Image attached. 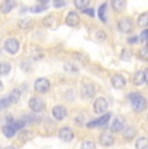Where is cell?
I'll use <instances>...</instances> for the list:
<instances>
[{"mask_svg": "<svg viewBox=\"0 0 148 149\" xmlns=\"http://www.w3.org/2000/svg\"><path fill=\"white\" fill-rule=\"evenodd\" d=\"M129 99H130V102H131L133 110L138 111V113L146 110L147 101H146V99H144L142 95H139V93H131V95L129 96Z\"/></svg>", "mask_w": 148, "mask_h": 149, "instance_id": "obj_1", "label": "cell"}, {"mask_svg": "<svg viewBox=\"0 0 148 149\" xmlns=\"http://www.w3.org/2000/svg\"><path fill=\"white\" fill-rule=\"evenodd\" d=\"M29 108L34 113H39V111H43L45 109V104L43 100H40L39 97H31L29 100Z\"/></svg>", "mask_w": 148, "mask_h": 149, "instance_id": "obj_2", "label": "cell"}, {"mask_svg": "<svg viewBox=\"0 0 148 149\" xmlns=\"http://www.w3.org/2000/svg\"><path fill=\"white\" fill-rule=\"evenodd\" d=\"M118 29L121 33H131L133 29H134V25H133V21L131 18H127V17H125V18H121L118 21Z\"/></svg>", "mask_w": 148, "mask_h": 149, "instance_id": "obj_3", "label": "cell"}, {"mask_svg": "<svg viewBox=\"0 0 148 149\" xmlns=\"http://www.w3.org/2000/svg\"><path fill=\"white\" fill-rule=\"evenodd\" d=\"M50 81L47 78H39L36 79L35 84H34V88H35L36 92L39 93H45L48 90H50Z\"/></svg>", "mask_w": 148, "mask_h": 149, "instance_id": "obj_4", "label": "cell"}, {"mask_svg": "<svg viewBox=\"0 0 148 149\" xmlns=\"http://www.w3.org/2000/svg\"><path fill=\"white\" fill-rule=\"evenodd\" d=\"M4 49L7 51L8 53H10V54L17 53V52H18V49H20V43H18V40H17V39H13V38L5 40V43H4Z\"/></svg>", "mask_w": 148, "mask_h": 149, "instance_id": "obj_5", "label": "cell"}, {"mask_svg": "<svg viewBox=\"0 0 148 149\" xmlns=\"http://www.w3.org/2000/svg\"><path fill=\"white\" fill-rule=\"evenodd\" d=\"M108 110V102L104 97H99L94 102V111L98 114H103Z\"/></svg>", "mask_w": 148, "mask_h": 149, "instance_id": "obj_6", "label": "cell"}, {"mask_svg": "<svg viewBox=\"0 0 148 149\" xmlns=\"http://www.w3.org/2000/svg\"><path fill=\"white\" fill-rule=\"evenodd\" d=\"M59 137L62 140V141H72V140L74 139V132L72 131V128L70 127H62L61 130H60L59 132Z\"/></svg>", "mask_w": 148, "mask_h": 149, "instance_id": "obj_7", "label": "cell"}, {"mask_svg": "<svg viewBox=\"0 0 148 149\" xmlns=\"http://www.w3.org/2000/svg\"><path fill=\"white\" fill-rule=\"evenodd\" d=\"M99 141H100V144L103 145V147H110V145H113V143H114V137L110 132H103L99 137Z\"/></svg>", "mask_w": 148, "mask_h": 149, "instance_id": "obj_8", "label": "cell"}, {"mask_svg": "<svg viewBox=\"0 0 148 149\" xmlns=\"http://www.w3.org/2000/svg\"><path fill=\"white\" fill-rule=\"evenodd\" d=\"M109 118H110V114L107 113V114H104L103 117H100V118L94 119V121L89 122L87 123V127H99V126H104L105 123L109 121Z\"/></svg>", "mask_w": 148, "mask_h": 149, "instance_id": "obj_9", "label": "cell"}, {"mask_svg": "<svg viewBox=\"0 0 148 149\" xmlns=\"http://www.w3.org/2000/svg\"><path fill=\"white\" fill-rule=\"evenodd\" d=\"M66 114H68L66 109L64 107H61V105H57V107H55L52 109V116L55 117V119H57V121L64 119L65 117H66Z\"/></svg>", "mask_w": 148, "mask_h": 149, "instance_id": "obj_10", "label": "cell"}, {"mask_svg": "<svg viewBox=\"0 0 148 149\" xmlns=\"http://www.w3.org/2000/svg\"><path fill=\"white\" fill-rule=\"evenodd\" d=\"M94 93H95V86L91 84V83H86L82 87V92L81 95L83 99H89V97H92Z\"/></svg>", "mask_w": 148, "mask_h": 149, "instance_id": "obj_11", "label": "cell"}, {"mask_svg": "<svg viewBox=\"0 0 148 149\" xmlns=\"http://www.w3.org/2000/svg\"><path fill=\"white\" fill-rule=\"evenodd\" d=\"M147 82V75H146V71L140 70V71H136L134 74V78H133V83L135 86H142Z\"/></svg>", "mask_w": 148, "mask_h": 149, "instance_id": "obj_12", "label": "cell"}, {"mask_svg": "<svg viewBox=\"0 0 148 149\" xmlns=\"http://www.w3.org/2000/svg\"><path fill=\"white\" fill-rule=\"evenodd\" d=\"M110 82H112V86L114 88H124L125 84H126V79L124 78L122 75H119V74H114V75L112 77V79H110Z\"/></svg>", "mask_w": 148, "mask_h": 149, "instance_id": "obj_13", "label": "cell"}, {"mask_svg": "<svg viewBox=\"0 0 148 149\" xmlns=\"http://www.w3.org/2000/svg\"><path fill=\"white\" fill-rule=\"evenodd\" d=\"M79 16L75 12H69L66 16V25L69 26H78L79 25Z\"/></svg>", "mask_w": 148, "mask_h": 149, "instance_id": "obj_14", "label": "cell"}, {"mask_svg": "<svg viewBox=\"0 0 148 149\" xmlns=\"http://www.w3.org/2000/svg\"><path fill=\"white\" fill-rule=\"evenodd\" d=\"M15 7H16L15 0H5V1H3L1 7H0V12L1 13H9Z\"/></svg>", "mask_w": 148, "mask_h": 149, "instance_id": "obj_15", "label": "cell"}, {"mask_svg": "<svg viewBox=\"0 0 148 149\" xmlns=\"http://www.w3.org/2000/svg\"><path fill=\"white\" fill-rule=\"evenodd\" d=\"M43 24H44L47 27H50V29H57V26H59L57 18H55L53 16H47V17H45V18L43 19Z\"/></svg>", "mask_w": 148, "mask_h": 149, "instance_id": "obj_16", "label": "cell"}, {"mask_svg": "<svg viewBox=\"0 0 148 149\" xmlns=\"http://www.w3.org/2000/svg\"><path fill=\"white\" fill-rule=\"evenodd\" d=\"M110 130H112L113 132H118V131H122V130H124V119H122L121 117H117V118L113 121L112 126H110Z\"/></svg>", "mask_w": 148, "mask_h": 149, "instance_id": "obj_17", "label": "cell"}, {"mask_svg": "<svg viewBox=\"0 0 148 149\" xmlns=\"http://www.w3.org/2000/svg\"><path fill=\"white\" fill-rule=\"evenodd\" d=\"M20 97H21V91L17 90V88H15V90L9 93V97H8V99H9L10 104H16V102H18Z\"/></svg>", "mask_w": 148, "mask_h": 149, "instance_id": "obj_18", "label": "cell"}, {"mask_svg": "<svg viewBox=\"0 0 148 149\" xmlns=\"http://www.w3.org/2000/svg\"><path fill=\"white\" fill-rule=\"evenodd\" d=\"M112 7L116 12H121L125 8V0H112Z\"/></svg>", "mask_w": 148, "mask_h": 149, "instance_id": "obj_19", "label": "cell"}, {"mask_svg": "<svg viewBox=\"0 0 148 149\" xmlns=\"http://www.w3.org/2000/svg\"><path fill=\"white\" fill-rule=\"evenodd\" d=\"M90 4V0H74V5H75L77 9L79 10H83L89 7Z\"/></svg>", "mask_w": 148, "mask_h": 149, "instance_id": "obj_20", "label": "cell"}, {"mask_svg": "<svg viewBox=\"0 0 148 149\" xmlns=\"http://www.w3.org/2000/svg\"><path fill=\"white\" fill-rule=\"evenodd\" d=\"M18 26L21 27L22 30H29V29H31L34 26V21H33V19H29V18H25L24 21L20 22Z\"/></svg>", "mask_w": 148, "mask_h": 149, "instance_id": "obj_21", "label": "cell"}, {"mask_svg": "<svg viewBox=\"0 0 148 149\" xmlns=\"http://www.w3.org/2000/svg\"><path fill=\"white\" fill-rule=\"evenodd\" d=\"M16 132H17V131L15 130V128L10 127V125H7V126H4V127H3V134H4L7 137H13L16 135Z\"/></svg>", "mask_w": 148, "mask_h": 149, "instance_id": "obj_22", "label": "cell"}, {"mask_svg": "<svg viewBox=\"0 0 148 149\" xmlns=\"http://www.w3.org/2000/svg\"><path fill=\"white\" fill-rule=\"evenodd\" d=\"M107 7H108L107 3H103V4L100 5V8H99V10H98V16L100 17V19L103 22H107V17H105V10H107Z\"/></svg>", "mask_w": 148, "mask_h": 149, "instance_id": "obj_23", "label": "cell"}, {"mask_svg": "<svg viewBox=\"0 0 148 149\" xmlns=\"http://www.w3.org/2000/svg\"><path fill=\"white\" fill-rule=\"evenodd\" d=\"M148 141H147V137H139L135 143V148L136 149H147Z\"/></svg>", "mask_w": 148, "mask_h": 149, "instance_id": "obj_24", "label": "cell"}, {"mask_svg": "<svg viewBox=\"0 0 148 149\" xmlns=\"http://www.w3.org/2000/svg\"><path fill=\"white\" fill-rule=\"evenodd\" d=\"M134 136H135V130H134L133 127H126L124 131V137L126 140H131L134 139Z\"/></svg>", "mask_w": 148, "mask_h": 149, "instance_id": "obj_25", "label": "cell"}, {"mask_svg": "<svg viewBox=\"0 0 148 149\" xmlns=\"http://www.w3.org/2000/svg\"><path fill=\"white\" fill-rule=\"evenodd\" d=\"M31 56H33V60H40L43 57V52H42V49L39 47H33Z\"/></svg>", "mask_w": 148, "mask_h": 149, "instance_id": "obj_26", "label": "cell"}, {"mask_svg": "<svg viewBox=\"0 0 148 149\" xmlns=\"http://www.w3.org/2000/svg\"><path fill=\"white\" fill-rule=\"evenodd\" d=\"M9 71H10V64H8V62L0 64V75H7Z\"/></svg>", "mask_w": 148, "mask_h": 149, "instance_id": "obj_27", "label": "cell"}, {"mask_svg": "<svg viewBox=\"0 0 148 149\" xmlns=\"http://www.w3.org/2000/svg\"><path fill=\"white\" fill-rule=\"evenodd\" d=\"M138 25H139L140 27H146L147 25H148V14H147V13H143L140 17H139Z\"/></svg>", "mask_w": 148, "mask_h": 149, "instance_id": "obj_28", "label": "cell"}, {"mask_svg": "<svg viewBox=\"0 0 148 149\" xmlns=\"http://www.w3.org/2000/svg\"><path fill=\"white\" fill-rule=\"evenodd\" d=\"M9 125L12 128H15L16 131H18V130H21V128H24L25 121H12V122H9Z\"/></svg>", "mask_w": 148, "mask_h": 149, "instance_id": "obj_29", "label": "cell"}, {"mask_svg": "<svg viewBox=\"0 0 148 149\" xmlns=\"http://www.w3.org/2000/svg\"><path fill=\"white\" fill-rule=\"evenodd\" d=\"M81 149H96V145L94 141H90V140H86V141L82 143Z\"/></svg>", "mask_w": 148, "mask_h": 149, "instance_id": "obj_30", "label": "cell"}, {"mask_svg": "<svg viewBox=\"0 0 148 149\" xmlns=\"http://www.w3.org/2000/svg\"><path fill=\"white\" fill-rule=\"evenodd\" d=\"M9 105H10V101H9V99H8V97H3V99H0V110L7 109Z\"/></svg>", "mask_w": 148, "mask_h": 149, "instance_id": "obj_31", "label": "cell"}, {"mask_svg": "<svg viewBox=\"0 0 148 149\" xmlns=\"http://www.w3.org/2000/svg\"><path fill=\"white\" fill-rule=\"evenodd\" d=\"M139 57H140L142 60H148V48L147 47H143V48H140V51H139Z\"/></svg>", "mask_w": 148, "mask_h": 149, "instance_id": "obj_32", "label": "cell"}, {"mask_svg": "<svg viewBox=\"0 0 148 149\" xmlns=\"http://www.w3.org/2000/svg\"><path fill=\"white\" fill-rule=\"evenodd\" d=\"M47 9V7L45 5H36V7H33V8H30V12L31 13H40V12H43V10Z\"/></svg>", "mask_w": 148, "mask_h": 149, "instance_id": "obj_33", "label": "cell"}, {"mask_svg": "<svg viewBox=\"0 0 148 149\" xmlns=\"http://www.w3.org/2000/svg\"><path fill=\"white\" fill-rule=\"evenodd\" d=\"M66 5V0H53V7L60 9V8H64Z\"/></svg>", "mask_w": 148, "mask_h": 149, "instance_id": "obj_34", "label": "cell"}, {"mask_svg": "<svg viewBox=\"0 0 148 149\" xmlns=\"http://www.w3.org/2000/svg\"><path fill=\"white\" fill-rule=\"evenodd\" d=\"M130 57H131V52L127 51V49H125L124 52H122V54H121V58L124 60V61H129Z\"/></svg>", "mask_w": 148, "mask_h": 149, "instance_id": "obj_35", "label": "cell"}, {"mask_svg": "<svg viewBox=\"0 0 148 149\" xmlns=\"http://www.w3.org/2000/svg\"><path fill=\"white\" fill-rule=\"evenodd\" d=\"M64 69H65V70H68V71H73V73H77V68L74 69V66H73V65H70V64H66V65L64 66Z\"/></svg>", "mask_w": 148, "mask_h": 149, "instance_id": "obj_36", "label": "cell"}, {"mask_svg": "<svg viewBox=\"0 0 148 149\" xmlns=\"http://www.w3.org/2000/svg\"><path fill=\"white\" fill-rule=\"evenodd\" d=\"M138 42H139V36H131V38L127 39V43H130V44H135Z\"/></svg>", "mask_w": 148, "mask_h": 149, "instance_id": "obj_37", "label": "cell"}, {"mask_svg": "<svg viewBox=\"0 0 148 149\" xmlns=\"http://www.w3.org/2000/svg\"><path fill=\"white\" fill-rule=\"evenodd\" d=\"M139 38H140V39H139V42H146L147 40V30H144L143 31V33H142L140 34V36H139Z\"/></svg>", "mask_w": 148, "mask_h": 149, "instance_id": "obj_38", "label": "cell"}, {"mask_svg": "<svg viewBox=\"0 0 148 149\" xmlns=\"http://www.w3.org/2000/svg\"><path fill=\"white\" fill-rule=\"evenodd\" d=\"M82 12L86 13V14H89L90 17H94V9H91V8H86V9H83Z\"/></svg>", "mask_w": 148, "mask_h": 149, "instance_id": "obj_39", "label": "cell"}, {"mask_svg": "<svg viewBox=\"0 0 148 149\" xmlns=\"http://www.w3.org/2000/svg\"><path fill=\"white\" fill-rule=\"evenodd\" d=\"M96 38H98L99 40H104V39H105V34L101 33V31H99V33L96 34Z\"/></svg>", "mask_w": 148, "mask_h": 149, "instance_id": "obj_40", "label": "cell"}, {"mask_svg": "<svg viewBox=\"0 0 148 149\" xmlns=\"http://www.w3.org/2000/svg\"><path fill=\"white\" fill-rule=\"evenodd\" d=\"M36 1H38V3H40L42 5H45L48 1H50V0H36Z\"/></svg>", "mask_w": 148, "mask_h": 149, "instance_id": "obj_41", "label": "cell"}, {"mask_svg": "<svg viewBox=\"0 0 148 149\" xmlns=\"http://www.w3.org/2000/svg\"><path fill=\"white\" fill-rule=\"evenodd\" d=\"M4 149H17V148L13 147V145H9V147H7V148H4Z\"/></svg>", "mask_w": 148, "mask_h": 149, "instance_id": "obj_42", "label": "cell"}, {"mask_svg": "<svg viewBox=\"0 0 148 149\" xmlns=\"http://www.w3.org/2000/svg\"><path fill=\"white\" fill-rule=\"evenodd\" d=\"M3 88H4V86H3V82L0 81V91H3Z\"/></svg>", "mask_w": 148, "mask_h": 149, "instance_id": "obj_43", "label": "cell"}]
</instances>
